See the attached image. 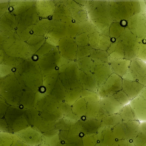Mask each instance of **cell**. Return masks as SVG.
Returning <instances> with one entry per match:
<instances>
[{"label":"cell","mask_w":146,"mask_h":146,"mask_svg":"<svg viewBox=\"0 0 146 146\" xmlns=\"http://www.w3.org/2000/svg\"><path fill=\"white\" fill-rule=\"evenodd\" d=\"M123 78L137 81L146 86V63L139 61L132 62Z\"/></svg>","instance_id":"cell-1"},{"label":"cell","mask_w":146,"mask_h":146,"mask_svg":"<svg viewBox=\"0 0 146 146\" xmlns=\"http://www.w3.org/2000/svg\"><path fill=\"white\" fill-rule=\"evenodd\" d=\"M140 123L138 120H123L121 125L122 138L132 141L140 131Z\"/></svg>","instance_id":"cell-2"},{"label":"cell","mask_w":146,"mask_h":146,"mask_svg":"<svg viewBox=\"0 0 146 146\" xmlns=\"http://www.w3.org/2000/svg\"><path fill=\"white\" fill-rule=\"evenodd\" d=\"M138 120L146 121V99L139 95L131 100L129 103Z\"/></svg>","instance_id":"cell-3"},{"label":"cell","mask_w":146,"mask_h":146,"mask_svg":"<svg viewBox=\"0 0 146 146\" xmlns=\"http://www.w3.org/2000/svg\"><path fill=\"white\" fill-rule=\"evenodd\" d=\"M145 87L137 81L123 78L122 90L128 96L130 101L139 95Z\"/></svg>","instance_id":"cell-4"},{"label":"cell","mask_w":146,"mask_h":146,"mask_svg":"<svg viewBox=\"0 0 146 146\" xmlns=\"http://www.w3.org/2000/svg\"><path fill=\"white\" fill-rule=\"evenodd\" d=\"M120 113L123 120H138L134 112L129 104L123 106L121 109Z\"/></svg>","instance_id":"cell-5"},{"label":"cell","mask_w":146,"mask_h":146,"mask_svg":"<svg viewBox=\"0 0 146 146\" xmlns=\"http://www.w3.org/2000/svg\"><path fill=\"white\" fill-rule=\"evenodd\" d=\"M132 141L135 146H146V134L140 131Z\"/></svg>","instance_id":"cell-6"},{"label":"cell","mask_w":146,"mask_h":146,"mask_svg":"<svg viewBox=\"0 0 146 146\" xmlns=\"http://www.w3.org/2000/svg\"><path fill=\"white\" fill-rule=\"evenodd\" d=\"M140 131L146 134V121L141 122Z\"/></svg>","instance_id":"cell-7"},{"label":"cell","mask_w":146,"mask_h":146,"mask_svg":"<svg viewBox=\"0 0 146 146\" xmlns=\"http://www.w3.org/2000/svg\"><path fill=\"white\" fill-rule=\"evenodd\" d=\"M139 95L146 99V86L144 88Z\"/></svg>","instance_id":"cell-8"}]
</instances>
